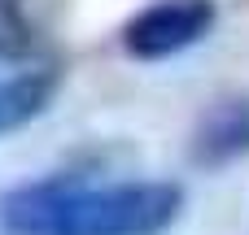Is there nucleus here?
Masks as SVG:
<instances>
[{
    "label": "nucleus",
    "mask_w": 249,
    "mask_h": 235,
    "mask_svg": "<svg viewBox=\"0 0 249 235\" xmlns=\"http://www.w3.org/2000/svg\"><path fill=\"white\" fill-rule=\"evenodd\" d=\"M214 0H149L123 22L118 44L131 61H166L197 48L214 31Z\"/></svg>",
    "instance_id": "2"
},
{
    "label": "nucleus",
    "mask_w": 249,
    "mask_h": 235,
    "mask_svg": "<svg viewBox=\"0 0 249 235\" xmlns=\"http://www.w3.org/2000/svg\"><path fill=\"white\" fill-rule=\"evenodd\" d=\"M241 157H249V96H223L197 118L188 135V161L197 170H219Z\"/></svg>",
    "instance_id": "3"
},
{
    "label": "nucleus",
    "mask_w": 249,
    "mask_h": 235,
    "mask_svg": "<svg viewBox=\"0 0 249 235\" xmlns=\"http://www.w3.org/2000/svg\"><path fill=\"white\" fill-rule=\"evenodd\" d=\"M35 22L22 0H0V61H26L35 52Z\"/></svg>",
    "instance_id": "5"
},
{
    "label": "nucleus",
    "mask_w": 249,
    "mask_h": 235,
    "mask_svg": "<svg viewBox=\"0 0 249 235\" xmlns=\"http://www.w3.org/2000/svg\"><path fill=\"white\" fill-rule=\"evenodd\" d=\"M179 209L171 179L48 174L0 196V235H166Z\"/></svg>",
    "instance_id": "1"
},
{
    "label": "nucleus",
    "mask_w": 249,
    "mask_h": 235,
    "mask_svg": "<svg viewBox=\"0 0 249 235\" xmlns=\"http://www.w3.org/2000/svg\"><path fill=\"white\" fill-rule=\"evenodd\" d=\"M57 83H61L57 65H26V70L0 74V135L22 131L26 122H35L53 105Z\"/></svg>",
    "instance_id": "4"
}]
</instances>
